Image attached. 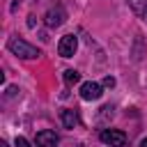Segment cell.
I'll list each match as a JSON object with an SVG mask.
<instances>
[{"instance_id":"1","label":"cell","mask_w":147,"mask_h":147,"mask_svg":"<svg viewBox=\"0 0 147 147\" xmlns=\"http://www.w3.org/2000/svg\"><path fill=\"white\" fill-rule=\"evenodd\" d=\"M7 48H9L14 55H18L21 60H37V57L41 55V51H39L37 46L28 44V41H25V39H21V37H9Z\"/></svg>"},{"instance_id":"2","label":"cell","mask_w":147,"mask_h":147,"mask_svg":"<svg viewBox=\"0 0 147 147\" xmlns=\"http://www.w3.org/2000/svg\"><path fill=\"white\" fill-rule=\"evenodd\" d=\"M99 138H101L103 145H110V147H126V145H129L126 133L119 131V129H103V131L99 133Z\"/></svg>"},{"instance_id":"3","label":"cell","mask_w":147,"mask_h":147,"mask_svg":"<svg viewBox=\"0 0 147 147\" xmlns=\"http://www.w3.org/2000/svg\"><path fill=\"white\" fill-rule=\"evenodd\" d=\"M64 18H67V11H64V7L55 5V7H51V9L46 11V16H44V23H46L48 28H60V25L64 23Z\"/></svg>"},{"instance_id":"4","label":"cell","mask_w":147,"mask_h":147,"mask_svg":"<svg viewBox=\"0 0 147 147\" xmlns=\"http://www.w3.org/2000/svg\"><path fill=\"white\" fill-rule=\"evenodd\" d=\"M76 48H78V37L76 34H64L60 39V44H57V53L62 57H71L76 53Z\"/></svg>"},{"instance_id":"5","label":"cell","mask_w":147,"mask_h":147,"mask_svg":"<svg viewBox=\"0 0 147 147\" xmlns=\"http://www.w3.org/2000/svg\"><path fill=\"white\" fill-rule=\"evenodd\" d=\"M101 94H103V87L94 80H87L80 85V96L85 101H96V99H101Z\"/></svg>"},{"instance_id":"6","label":"cell","mask_w":147,"mask_h":147,"mask_svg":"<svg viewBox=\"0 0 147 147\" xmlns=\"http://www.w3.org/2000/svg\"><path fill=\"white\" fill-rule=\"evenodd\" d=\"M57 133L55 131H51V129H44V131H39L37 133V138H34V145L37 147H55L57 145Z\"/></svg>"},{"instance_id":"7","label":"cell","mask_w":147,"mask_h":147,"mask_svg":"<svg viewBox=\"0 0 147 147\" xmlns=\"http://www.w3.org/2000/svg\"><path fill=\"white\" fill-rule=\"evenodd\" d=\"M60 119H62V124H64L67 129H74V126H78V113H76V110H71V108L62 110V113H60Z\"/></svg>"},{"instance_id":"8","label":"cell","mask_w":147,"mask_h":147,"mask_svg":"<svg viewBox=\"0 0 147 147\" xmlns=\"http://www.w3.org/2000/svg\"><path fill=\"white\" fill-rule=\"evenodd\" d=\"M129 2V7L133 9V14L136 16H147V0H126Z\"/></svg>"},{"instance_id":"9","label":"cell","mask_w":147,"mask_h":147,"mask_svg":"<svg viewBox=\"0 0 147 147\" xmlns=\"http://www.w3.org/2000/svg\"><path fill=\"white\" fill-rule=\"evenodd\" d=\"M80 80V74L76 71V69H67L64 71V83L67 85H74V83H78Z\"/></svg>"},{"instance_id":"10","label":"cell","mask_w":147,"mask_h":147,"mask_svg":"<svg viewBox=\"0 0 147 147\" xmlns=\"http://www.w3.org/2000/svg\"><path fill=\"white\" fill-rule=\"evenodd\" d=\"M16 147H32V145H30L23 136H16Z\"/></svg>"},{"instance_id":"11","label":"cell","mask_w":147,"mask_h":147,"mask_svg":"<svg viewBox=\"0 0 147 147\" xmlns=\"http://www.w3.org/2000/svg\"><path fill=\"white\" fill-rule=\"evenodd\" d=\"M103 87H115V78L113 76H106L103 78Z\"/></svg>"},{"instance_id":"12","label":"cell","mask_w":147,"mask_h":147,"mask_svg":"<svg viewBox=\"0 0 147 147\" xmlns=\"http://www.w3.org/2000/svg\"><path fill=\"white\" fill-rule=\"evenodd\" d=\"M18 92V87H7V96H14Z\"/></svg>"},{"instance_id":"13","label":"cell","mask_w":147,"mask_h":147,"mask_svg":"<svg viewBox=\"0 0 147 147\" xmlns=\"http://www.w3.org/2000/svg\"><path fill=\"white\" fill-rule=\"evenodd\" d=\"M138 147H147V138H142V140H140V145H138Z\"/></svg>"},{"instance_id":"14","label":"cell","mask_w":147,"mask_h":147,"mask_svg":"<svg viewBox=\"0 0 147 147\" xmlns=\"http://www.w3.org/2000/svg\"><path fill=\"white\" fill-rule=\"evenodd\" d=\"M0 147H7V142H5V140H0Z\"/></svg>"}]
</instances>
